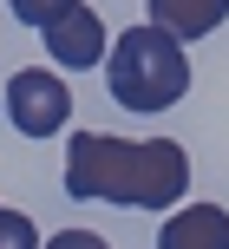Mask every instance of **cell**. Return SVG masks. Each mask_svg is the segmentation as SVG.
<instances>
[{"instance_id":"obj_9","label":"cell","mask_w":229,"mask_h":249,"mask_svg":"<svg viewBox=\"0 0 229 249\" xmlns=\"http://www.w3.org/2000/svg\"><path fill=\"white\" fill-rule=\"evenodd\" d=\"M59 7H72V0H13V13H20L26 26H46V20H52Z\"/></svg>"},{"instance_id":"obj_7","label":"cell","mask_w":229,"mask_h":249,"mask_svg":"<svg viewBox=\"0 0 229 249\" xmlns=\"http://www.w3.org/2000/svg\"><path fill=\"white\" fill-rule=\"evenodd\" d=\"M0 249H39V230H33L26 210H7L0 203Z\"/></svg>"},{"instance_id":"obj_2","label":"cell","mask_w":229,"mask_h":249,"mask_svg":"<svg viewBox=\"0 0 229 249\" xmlns=\"http://www.w3.org/2000/svg\"><path fill=\"white\" fill-rule=\"evenodd\" d=\"M105 86H112V99L125 105V112H170V105L190 92V53L157 20H138L105 53Z\"/></svg>"},{"instance_id":"obj_8","label":"cell","mask_w":229,"mask_h":249,"mask_svg":"<svg viewBox=\"0 0 229 249\" xmlns=\"http://www.w3.org/2000/svg\"><path fill=\"white\" fill-rule=\"evenodd\" d=\"M39 249H112V243H105L98 230H59V236H46Z\"/></svg>"},{"instance_id":"obj_4","label":"cell","mask_w":229,"mask_h":249,"mask_svg":"<svg viewBox=\"0 0 229 249\" xmlns=\"http://www.w3.org/2000/svg\"><path fill=\"white\" fill-rule=\"evenodd\" d=\"M39 33H46V53L65 66V72H92V66H98L105 53H112V39H105V20L85 7V0L59 7L46 26H39Z\"/></svg>"},{"instance_id":"obj_6","label":"cell","mask_w":229,"mask_h":249,"mask_svg":"<svg viewBox=\"0 0 229 249\" xmlns=\"http://www.w3.org/2000/svg\"><path fill=\"white\" fill-rule=\"evenodd\" d=\"M151 20L177 39H203L229 20V0H151Z\"/></svg>"},{"instance_id":"obj_5","label":"cell","mask_w":229,"mask_h":249,"mask_svg":"<svg viewBox=\"0 0 229 249\" xmlns=\"http://www.w3.org/2000/svg\"><path fill=\"white\" fill-rule=\"evenodd\" d=\"M157 249H229V210H223V203L170 210L164 230H157Z\"/></svg>"},{"instance_id":"obj_1","label":"cell","mask_w":229,"mask_h":249,"mask_svg":"<svg viewBox=\"0 0 229 249\" xmlns=\"http://www.w3.org/2000/svg\"><path fill=\"white\" fill-rule=\"evenodd\" d=\"M190 190V158L177 138H118L72 131L65 144V197L118 203V210H177Z\"/></svg>"},{"instance_id":"obj_3","label":"cell","mask_w":229,"mask_h":249,"mask_svg":"<svg viewBox=\"0 0 229 249\" xmlns=\"http://www.w3.org/2000/svg\"><path fill=\"white\" fill-rule=\"evenodd\" d=\"M65 118H72V92H65L59 72L20 66L7 79V124L20 138H52V131H65Z\"/></svg>"}]
</instances>
